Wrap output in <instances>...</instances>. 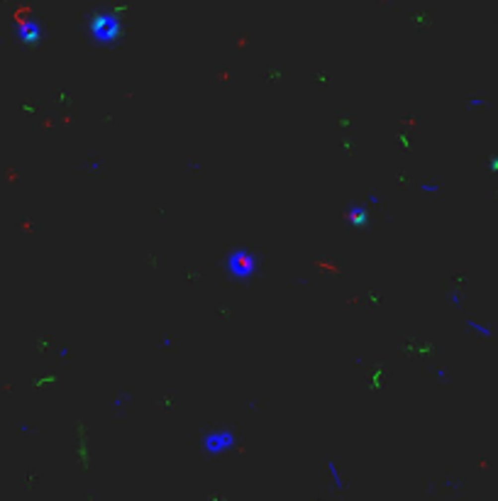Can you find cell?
I'll list each match as a JSON object with an SVG mask.
<instances>
[{
  "mask_svg": "<svg viewBox=\"0 0 498 501\" xmlns=\"http://www.w3.org/2000/svg\"><path fill=\"white\" fill-rule=\"evenodd\" d=\"M252 254H239V257H234V264L230 266V274L237 276V274H242V276H249L252 274Z\"/></svg>",
  "mask_w": 498,
  "mask_h": 501,
  "instance_id": "obj_1",
  "label": "cell"
}]
</instances>
